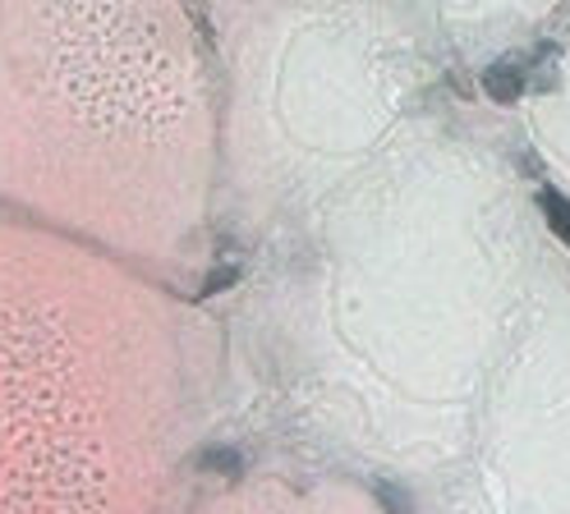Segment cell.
Returning <instances> with one entry per match:
<instances>
[{"label":"cell","mask_w":570,"mask_h":514,"mask_svg":"<svg viewBox=\"0 0 570 514\" xmlns=\"http://www.w3.org/2000/svg\"><path fill=\"white\" fill-rule=\"evenodd\" d=\"M552 226L492 110L442 106L203 294L222 326L207 464L285 459L428 514Z\"/></svg>","instance_id":"cell-1"},{"label":"cell","mask_w":570,"mask_h":514,"mask_svg":"<svg viewBox=\"0 0 570 514\" xmlns=\"http://www.w3.org/2000/svg\"><path fill=\"white\" fill-rule=\"evenodd\" d=\"M217 179L198 0H0V207L203 299Z\"/></svg>","instance_id":"cell-2"},{"label":"cell","mask_w":570,"mask_h":514,"mask_svg":"<svg viewBox=\"0 0 570 514\" xmlns=\"http://www.w3.org/2000/svg\"><path fill=\"white\" fill-rule=\"evenodd\" d=\"M217 423L203 299L0 207V510H189Z\"/></svg>","instance_id":"cell-3"},{"label":"cell","mask_w":570,"mask_h":514,"mask_svg":"<svg viewBox=\"0 0 570 514\" xmlns=\"http://www.w3.org/2000/svg\"><path fill=\"white\" fill-rule=\"evenodd\" d=\"M198 14L217 73L222 276L470 97L405 0H198Z\"/></svg>","instance_id":"cell-4"},{"label":"cell","mask_w":570,"mask_h":514,"mask_svg":"<svg viewBox=\"0 0 570 514\" xmlns=\"http://www.w3.org/2000/svg\"><path fill=\"white\" fill-rule=\"evenodd\" d=\"M428 514H570V235L561 226L497 354L465 455Z\"/></svg>","instance_id":"cell-5"},{"label":"cell","mask_w":570,"mask_h":514,"mask_svg":"<svg viewBox=\"0 0 570 514\" xmlns=\"http://www.w3.org/2000/svg\"><path fill=\"white\" fill-rule=\"evenodd\" d=\"M405 6L433 28L460 88L483 101L543 42L570 0H405Z\"/></svg>","instance_id":"cell-6"}]
</instances>
